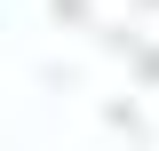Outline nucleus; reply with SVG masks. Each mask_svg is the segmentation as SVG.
Segmentation results:
<instances>
[]
</instances>
